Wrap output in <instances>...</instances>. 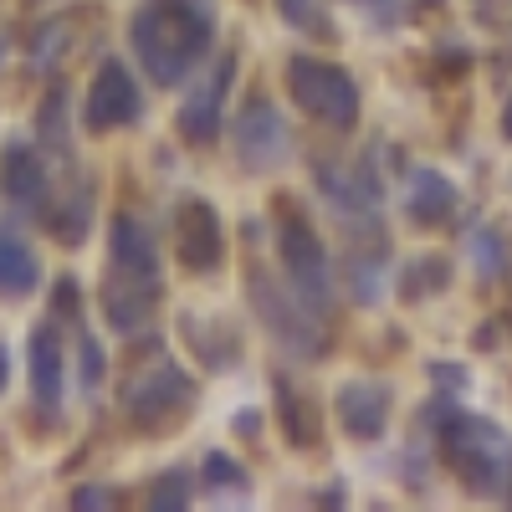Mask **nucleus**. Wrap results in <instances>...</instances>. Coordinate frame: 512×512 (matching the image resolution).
Returning <instances> with one entry per match:
<instances>
[{"label": "nucleus", "instance_id": "obj_26", "mask_svg": "<svg viewBox=\"0 0 512 512\" xmlns=\"http://www.w3.org/2000/svg\"><path fill=\"white\" fill-rule=\"evenodd\" d=\"M52 318L57 323H82V292H77L72 277H62L57 292H52Z\"/></svg>", "mask_w": 512, "mask_h": 512}, {"label": "nucleus", "instance_id": "obj_16", "mask_svg": "<svg viewBox=\"0 0 512 512\" xmlns=\"http://www.w3.org/2000/svg\"><path fill=\"white\" fill-rule=\"evenodd\" d=\"M405 210H410V221L425 226V231L446 226V221H451V210H456V190H451V180L436 175V169H415Z\"/></svg>", "mask_w": 512, "mask_h": 512}, {"label": "nucleus", "instance_id": "obj_27", "mask_svg": "<svg viewBox=\"0 0 512 512\" xmlns=\"http://www.w3.org/2000/svg\"><path fill=\"white\" fill-rule=\"evenodd\" d=\"M72 507H113V492L108 487H77L72 492Z\"/></svg>", "mask_w": 512, "mask_h": 512}, {"label": "nucleus", "instance_id": "obj_20", "mask_svg": "<svg viewBox=\"0 0 512 512\" xmlns=\"http://www.w3.org/2000/svg\"><path fill=\"white\" fill-rule=\"evenodd\" d=\"M36 134L57 159H72V144H67V88H52L47 103L36 108Z\"/></svg>", "mask_w": 512, "mask_h": 512}, {"label": "nucleus", "instance_id": "obj_3", "mask_svg": "<svg viewBox=\"0 0 512 512\" xmlns=\"http://www.w3.org/2000/svg\"><path fill=\"white\" fill-rule=\"evenodd\" d=\"M287 93L292 103L303 108L308 118H318L323 128H338V134H349L359 123V88L344 67H333L323 57H292L287 62Z\"/></svg>", "mask_w": 512, "mask_h": 512}, {"label": "nucleus", "instance_id": "obj_19", "mask_svg": "<svg viewBox=\"0 0 512 512\" xmlns=\"http://www.w3.org/2000/svg\"><path fill=\"white\" fill-rule=\"evenodd\" d=\"M277 405H282V431L292 446H318V420L303 390H292V379L277 374Z\"/></svg>", "mask_w": 512, "mask_h": 512}, {"label": "nucleus", "instance_id": "obj_11", "mask_svg": "<svg viewBox=\"0 0 512 512\" xmlns=\"http://www.w3.org/2000/svg\"><path fill=\"white\" fill-rule=\"evenodd\" d=\"M236 154H241L246 169H267V164H277L287 154V128H282V118H277V108L267 98H256V103L241 108V118H236Z\"/></svg>", "mask_w": 512, "mask_h": 512}, {"label": "nucleus", "instance_id": "obj_1", "mask_svg": "<svg viewBox=\"0 0 512 512\" xmlns=\"http://www.w3.org/2000/svg\"><path fill=\"white\" fill-rule=\"evenodd\" d=\"M128 41L154 88H180L216 41V11L205 0H144L128 21Z\"/></svg>", "mask_w": 512, "mask_h": 512}, {"label": "nucleus", "instance_id": "obj_5", "mask_svg": "<svg viewBox=\"0 0 512 512\" xmlns=\"http://www.w3.org/2000/svg\"><path fill=\"white\" fill-rule=\"evenodd\" d=\"M277 251H282V272L287 287L303 297L313 313H328V251L318 241V231L308 226V216H297L292 205H282L277 216Z\"/></svg>", "mask_w": 512, "mask_h": 512}, {"label": "nucleus", "instance_id": "obj_14", "mask_svg": "<svg viewBox=\"0 0 512 512\" xmlns=\"http://www.w3.org/2000/svg\"><path fill=\"white\" fill-rule=\"evenodd\" d=\"M384 420H390V390L379 379H349L338 390V425L354 441H374L384 436Z\"/></svg>", "mask_w": 512, "mask_h": 512}, {"label": "nucleus", "instance_id": "obj_24", "mask_svg": "<svg viewBox=\"0 0 512 512\" xmlns=\"http://www.w3.org/2000/svg\"><path fill=\"white\" fill-rule=\"evenodd\" d=\"M205 482L216 487V492H241V487H246V472H241L231 456L210 451V456H205Z\"/></svg>", "mask_w": 512, "mask_h": 512}, {"label": "nucleus", "instance_id": "obj_2", "mask_svg": "<svg viewBox=\"0 0 512 512\" xmlns=\"http://www.w3.org/2000/svg\"><path fill=\"white\" fill-rule=\"evenodd\" d=\"M441 446L461 487H472L477 497H502L512 487V441L497 425L477 415H451L441 425Z\"/></svg>", "mask_w": 512, "mask_h": 512}, {"label": "nucleus", "instance_id": "obj_13", "mask_svg": "<svg viewBox=\"0 0 512 512\" xmlns=\"http://www.w3.org/2000/svg\"><path fill=\"white\" fill-rule=\"evenodd\" d=\"M26 364H31V395H36V410L57 415V410H62V333H57V318H47V323H36V328H31Z\"/></svg>", "mask_w": 512, "mask_h": 512}, {"label": "nucleus", "instance_id": "obj_6", "mask_svg": "<svg viewBox=\"0 0 512 512\" xmlns=\"http://www.w3.org/2000/svg\"><path fill=\"white\" fill-rule=\"evenodd\" d=\"M246 287H251L256 318H262V323L277 333V344H287V349H297V354H323V349H328L323 333H318V323L308 318L313 308H308L292 287H277V277L262 272V267L246 272Z\"/></svg>", "mask_w": 512, "mask_h": 512}, {"label": "nucleus", "instance_id": "obj_17", "mask_svg": "<svg viewBox=\"0 0 512 512\" xmlns=\"http://www.w3.org/2000/svg\"><path fill=\"white\" fill-rule=\"evenodd\" d=\"M41 287V262H36V251L11 236V231H0V297H31Z\"/></svg>", "mask_w": 512, "mask_h": 512}, {"label": "nucleus", "instance_id": "obj_15", "mask_svg": "<svg viewBox=\"0 0 512 512\" xmlns=\"http://www.w3.org/2000/svg\"><path fill=\"white\" fill-rule=\"evenodd\" d=\"M108 262L123 272H139V277H159V251L154 236L139 216H113L108 226Z\"/></svg>", "mask_w": 512, "mask_h": 512}, {"label": "nucleus", "instance_id": "obj_8", "mask_svg": "<svg viewBox=\"0 0 512 512\" xmlns=\"http://www.w3.org/2000/svg\"><path fill=\"white\" fill-rule=\"evenodd\" d=\"M98 303H103V318H108L113 333L134 338V333L149 328V318L159 308V277H139V272H123V267L108 262Z\"/></svg>", "mask_w": 512, "mask_h": 512}, {"label": "nucleus", "instance_id": "obj_12", "mask_svg": "<svg viewBox=\"0 0 512 512\" xmlns=\"http://www.w3.org/2000/svg\"><path fill=\"white\" fill-rule=\"evenodd\" d=\"M231 72H236V57L226 52L221 57V67H216V77L210 82H200V88L185 98V108H180V139L185 144H216V134H221V103H226V93H231Z\"/></svg>", "mask_w": 512, "mask_h": 512}, {"label": "nucleus", "instance_id": "obj_7", "mask_svg": "<svg viewBox=\"0 0 512 512\" xmlns=\"http://www.w3.org/2000/svg\"><path fill=\"white\" fill-rule=\"evenodd\" d=\"M139 113H144V93H139L134 72L118 57H108L93 77L88 98H82V128H88V134H113V128L139 123Z\"/></svg>", "mask_w": 512, "mask_h": 512}, {"label": "nucleus", "instance_id": "obj_18", "mask_svg": "<svg viewBox=\"0 0 512 512\" xmlns=\"http://www.w3.org/2000/svg\"><path fill=\"white\" fill-rule=\"evenodd\" d=\"M41 226H47L62 246H82V236H88V226H93V195L82 190V185H72L62 200L52 195V205H47V216H41Z\"/></svg>", "mask_w": 512, "mask_h": 512}, {"label": "nucleus", "instance_id": "obj_9", "mask_svg": "<svg viewBox=\"0 0 512 512\" xmlns=\"http://www.w3.org/2000/svg\"><path fill=\"white\" fill-rule=\"evenodd\" d=\"M0 190H6L16 216H47L52 205V175H47V154H36L31 144H6L0 154Z\"/></svg>", "mask_w": 512, "mask_h": 512}, {"label": "nucleus", "instance_id": "obj_22", "mask_svg": "<svg viewBox=\"0 0 512 512\" xmlns=\"http://www.w3.org/2000/svg\"><path fill=\"white\" fill-rule=\"evenodd\" d=\"M277 11L287 26L308 31V36H328V16H323V0H277Z\"/></svg>", "mask_w": 512, "mask_h": 512}, {"label": "nucleus", "instance_id": "obj_30", "mask_svg": "<svg viewBox=\"0 0 512 512\" xmlns=\"http://www.w3.org/2000/svg\"><path fill=\"white\" fill-rule=\"evenodd\" d=\"M425 6H436V0H425Z\"/></svg>", "mask_w": 512, "mask_h": 512}, {"label": "nucleus", "instance_id": "obj_29", "mask_svg": "<svg viewBox=\"0 0 512 512\" xmlns=\"http://www.w3.org/2000/svg\"><path fill=\"white\" fill-rule=\"evenodd\" d=\"M502 134H507V139H512V103H507V108H502Z\"/></svg>", "mask_w": 512, "mask_h": 512}, {"label": "nucleus", "instance_id": "obj_10", "mask_svg": "<svg viewBox=\"0 0 512 512\" xmlns=\"http://www.w3.org/2000/svg\"><path fill=\"white\" fill-rule=\"evenodd\" d=\"M175 256L185 272H216L226 256V236H221V216L205 200H185L175 210Z\"/></svg>", "mask_w": 512, "mask_h": 512}, {"label": "nucleus", "instance_id": "obj_4", "mask_svg": "<svg viewBox=\"0 0 512 512\" xmlns=\"http://www.w3.org/2000/svg\"><path fill=\"white\" fill-rule=\"evenodd\" d=\"M123 410L139 425L144 436H164L169 425H180L195 410V379L180 364H159V369H139L123 384Z\"/></svg>", "mask_w": 512, "mask_h": 512}, {"label": "nucleus", "instance_id": "obj_28", "mask_svg": "<svg viewBox=\"0 0 512 512\" xmlns=\"http://www.w3.org/2000/svg\"><path fill=\"white\" fill-rule=\"evenodd\" d=\"M11 384V354H6V344H0V390Z\"/></svg>", "mask_w": 512, "mask_h": 512}, {"label": "nucleus", "instance_id": "obj_23", "mask_svg": "<svg viewBox=\"0 0 512 512\" xmlns=\"http://www.w3.org/2000/svg\"><path fill=\"white\" fill-rule=\"evenodd\" d=\"M77 369H82V390H98L103 384V369H108V359H103V349H98V338L77 323Z\"/></svg>", "mask_w": 512, "mask_h": 512}, {"label": "nucleus", "instance_id": "obj_21", "mask_svg": "<svg viewBox=\"0 0 512 512\" xmlns=\"http://www.w3.org/2000/svg\"><path fill=\"white\" fill-rule=\"evenodd\" d=\"M446 282H451V267L441 262V256H425V262H415V267L405 272L400 292H405V297H431V292H441Z\"/></svg>", "mask_w": 512, "mask_h": 512}, {"label": "nucleus", "instance_id": "obj_25", "mask_svg": "<svg viewBox=\"0 0 512 512\" xmlns=\"http://www.w3.org/2000/svg\"><path fill=\"white\" fill-rule=\"evenodd\" d=\"M185 502H190V477H185V472L159 477L154 492H149V507H185Z\"/></svg>", "mask_w": 512, "mask_h": 512}]
</instances>
